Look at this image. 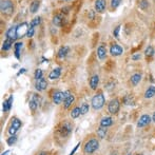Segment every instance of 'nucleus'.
<instances>
[{"instance_id": "f257e3e1", "label": "nucleus", "mask_w": 155, "mask_h": 155, "mask_svg": "<svg viewBox=\"0 0 155 155\" xmlns=\"http://www.w3.org/2000/svg\"><path fill=\"white\" fill-rule=\"evenodd\" d=\"M104 102H106V98L102 92H98L92 97L91 100V106L94 110H100L102 107L104 106Z\"/></svg>"}, {"instance_id": "f03ea898", "label": "nucleus", "mask_w": 155, "mask_h": 155, "mask_svg": "<svg viewBox=\"0 0 155 155\" xmlns=\"http://www.w3.org/2000/svg\"><path fill=\"white\" fill-rule=\"evenodd\" d=\"M99 148V141L97 138H91L84 143V152L86 154H93L94 152H96Z\"/></svg>"}, {"instance_id": "7ed1b4c3", "label": "nucleus", "mask_w": 155, "mask_h": 155, "mask_svg": "<svg viewBox=\"0 0 155 155\" xmlns=\"http://www.w3.org/2000/svg\"><path fill=\"white\" fill-rule=\"evenodd\" d=\"M0 11L4 15H11L14 12V4L11 0H1L0 3Z\"/></svg>"}, {"instance_id": "20e7f679", "label": "nucleus", "mask_w": 155, "mask_h": 155, "mask_svg": "<svg viewBox=\"0 0 155 155\" xmlns=\"http://www.w3.org/2000/svg\"><path fill=\"white\" fill-rule=\"evenodd\" d=\"M22 124H21V120L17 117H13L11 119V124H10V127H8V134L10 135H16V133L19 131V129L21 128Z\"/></svg>"}, {"instance_id": "39448f33", "label": "nucleus", "mask_w": 155, "mask_h": 155, "mask_svg": "<svg viewBox=\"0 0 155 155\" xmlns=\"http://www.w3.org/2000/svg\"><path fill=\"white\" fill-rule=\"evenodd\" d=\"M120 110V101L118 98H113L108 104V112L112 115H115Z\"/></svg>"}, {"instance_id": "423d86ee", "label": "nucleus", "mask_w": 155, "mask_h": 155, "mask_svg": "<svg viewBox=\"0 0 155 155\" xmlns=\"http://www.w3.org/2000/svg\"><path fill=\"white\" fill-rule=\"evenodd\" d=\"M29 23L28 22H22V23H19L18 25L16 27L17 30V37L18 38H22V37L27 36L28 31H29Z\"/></svg>"}, {"instance_id": "0eeeda50", "label": "nucleus", "mask_w": 155, "mask_h": 155, "mask_svg": "<svg viewBox=\"0 0 155 155\" xmlns=\"http://www.w3.org/2000/svg\"><path fill=\"white\" fill-rule=\"evenodd\" d=\"M109 53L111 54L114 57H117V56H120L124 54V48L121 45H117V43H114L110 47V50H109Z\"/></svg>"}, {"instance_id": "6e6552de", "label": "nucleus", "mask_w": 155, "mask_h": 155, "mask_svg": "<svg viewBox=\"0 0 155 155\" xmlns=\"http://www.w3.org/2000/svg\"><path fill=\"white\" fill-rule=\"evenodd\" d=\"M152 118L150 117V115L143 114L139 117L138 121H137V128H143V127H147L151 124Z\"/></svg>"}, {"instance_id": "1a4fd4ad", "label": "nucleus", "mask_w": 155, "mask_h": 155, "mask_svg": "<svg viewBox=\"0 0 155 155\" xmlns=\"http://www.w3.org/2000/svg\"><path fill=\"white\" fill-rule=\"evenodd\" d=\"M94 8H95V12L99 13V14L104 13L107 8V0H96Z\"/></svg>"}, {"instance_id": "9d476101", "label": "nucleus", "mask_w": 155, "mask_h": 155, "mask_svg": "<svg viewBox=\"0 0 155 155\" xmlns=\"http://www.w3.org/2000/svg\"><path fill=\"white\" fill-rule=\"evenodd\" d=\"M48 88V81L45 78H40V79L36 80V82H35V89H36L38 92H42V91H45V89Z\"/></svg>"}, {"instance_id": "9b49d317", "label": "nucleus", "mask_w": 155, "mask_h": 155, "mask_svg": "<svg viewBox=\"0 0 155 155\" xmlns=\"http://www.w3.org/2000/svg\"><path fill=\"white\" fill-rule=\"evenodd\" d=\"M52 99L55 104H60L63 101V92L59 90L54 91L53 95H52Z\"/></svg>"}, {"instance_id": "f8f14e48", "label": "nucleus", "mask_w": 155, "mask_h": 155, "mask_svg": "<svg viewBox=\"0 0 155 155\" xmlns=\"http://www.w3.org/2000/svg\"><path fill=\"white\" fill-rule=\"evenodd\" d=\"M52 22H53V25H55V27H62L65 22V19L61 14H57L53 17Z\"/></svg>"}, {"instance_id": "ddd939ff", "label": "nucleus", "mask_w": 155, "mask_h": 155, "mask_svg": "<svg viewBox=\"0 0 155 155\" xmlns=\"http://www.w3.org/2000/svg\"><path fill=\"white\" fill-rule=\"evenodd\" d=\"M61 68L60 67H57V68H54L49 74V78L51 80H55V79H58L61 75Z\"/></svg>"}, {"instance_id": "4468645a", "label": "nucleus", "mask_w": 155, "mask_h": 155, "mask_svg": "<svg viewBox=\"0 0 155 155\" xmlns=\"http://www.w3.org/2000/svg\"><path fill=\"white\" fill-rule=\"evenodd\" d=\"M107 53H108V51H107L106 45H100L99 47L97 48V57L99 58L100 60L106 59V58H107Z\"/></svg>"}, {"instance_id": "2eb2a0df", "label": "nucleus", "mask_w": 155, "mask_h": 155, "mask_svg": "<svg viewBox=\"0 0 155 155\" xmlns=\"http://www.w3.org/2000/svg\"><path fill=\"white\" fill-rule=\"evenodd\" d=\"M59 132L61 134V136H68L72 132V126L69 123H64L61 128L59 129Z\"/></svg>"}, {"instance_id": "dca6fc26", "label": "nucleus", "mask_w": 155, "mask_h": 155, "mask_svg": "<svg viewBox=\"0 0 155 155\" xmlns=\"http://www.w3.org/2000/svg\"><path fill=\"white\" fill-rule=\"evenodd\" d=\"M5 36L6 38L8 39H12V40H16V39H18V37H17V30H16V27L15 25H13V27H11L10 29L6 31L5 33Z\"/></svg>"}, {"instance_id": "f3484780", "label": "nucleus", "mask_w": 155, "mask_h": 155, "mask_svg": "<svg viewBox=\"0 0 155 155\" xmlns=\"http://www.w3.org/2000/svg\"><path fill=\"white\" fill-rule=\"evenodd\" d=\"M113 123H114V121H113L112 117L104 116V117H102V118L100 119L99 124H100V127H104V128H109V127L112 126Z\"/></svg>"}, {"instance_id": "a211bd4d", "label": "nucleus", "mask_w": 155, "mask_h": 155, "mask_svg": "<svg viewBox=\"0 0 155 155\" xmlns=\"http://www.w3.org/2000/svg\"><path fill=\"white\" fill-rule=\"evenodd\" d=\"M89 84H90V88L92 90H96L99 84V76L98 75H93L92 77L90 78V81H89Z\"/></svg>"}, {"instance_id": "6ab92c4d", "label": "nucleus", "mask_w": 155, "mask_h": 155, "mask_svg": "<svg viewBox=\"0 0 155 155\" xmlns=\"http://www.w3.org/2000/svg\"><path fill=\"white\" fill-rule=\"evenodd\" d=\"M141 81V74L139 73H134L130 78V82L133 87H136L139 82Z\"/></svg>"}, {"instance_id": "aec40b11", "label": "nucleus", "mask_w": 155, "mask_h": 155, "mask_svg": "<svg viewBox=\"0 0 155 155\" xmlns=\"http://www.w3.org/2000/svg\"><path fill=\"white\" fill-rule=\"evenodd\" d=\"M69 52H70V48L67 47V45H63V47H61L59 50H58L57 57L60 58V59H62V58H64L65 56L68 55V53H69Z\"/></svg>"}, {"instance_id": "412c9836", "label": "nucleus", "mask_w": 155, "mask_h": 155, "mask_svg": "<svg viewBox=\"0 0 155 155\" xmlns=\"http://www.w3.org/2000/svg\"><path fill=\"white\" fill-rule=\"evenodd\" d=\"M155 96V86H150L145 92V98L146 99H151Z\"/></svg>"}, {"instance_id": "4be33fe9", "label": "nucleus", "mask_w": 155, "mask_h": 155, "mask_svg": "<svg viewBox=\"0 0 155 155\" xmlns=\"http://www.w3.org/2000/svg\"><path fill=\"white\" fill-rule=\"evenodd\" d=\"M74 100H75V96H74L73 94H71V95H70L69 97L67 98V99L63 100V107H64L65 110H67V109H69L70 107L73 104Z\"/></svg>"}, {"instance_id": "5701e85b", "label": "nucleus", "mask_w": 155, "mask_h": 155, "mask_svg": "<svg viewBox=\"0 0 155 155\" xmlns=\"http://www.w3.org/2000/svg\"><path fill=\"white\" fill-rule=\"evenodd\" d=\"M39 6H40V1L39 0H34L30 5V11H31L32 14L37 13V11L39 10Z\"/></svg>"}, {"instance_id": "b1692460", "label": "nucleus", "mask_w": 155, "mask_h": 155, "mask_svg": "<svg viewBox=\"0 0 155 155\" xmlns=\"http://www.w3.org/2000/svg\"><path fill=\"white\" fill-rule=\"evenodd\" d=\"M81 115V112H80V107H75L74 109H72L71 113H70V116L71 118L73 119H76Z\"/></svg>"}, {"instance_id": "393cba45", "label": "nucleus", "mask_w": 155, "mask_h": 155, "mask_svg": "<svg viewBox=\"0 0 155 155\" xmlns=\"http://www.w3.org/2000/svg\"><path fill=\"white\" fill-rule=\"evenodd\" d=\"M13 42H14V40L6 38L5 40L3 41V43H2V51H8V50L12 48Z\"/></svg>"}, {"instance_id": "a878e982", "label": "nucleus", "mask_w": 155, "mask_h": 155, "mask_svg": "<svg viewBox=\"0 0 155 155\" xmlns=\"http://www.w3.org/2000/svg\"><path fill=\"white\" fill-rule=\"evenodd\" d=\"M96 133H97V136L102 139L107 136V134H108V129L104 128V127H99V128L97 129V132Z\"/></svg>"}, {"instance_id": "bb28decb", "label": "nucleus", "mask_w": 155, "mask_h": 155, "mask_svg": "<svg viewBox=\"0 0 155 155\" xmlns=\"http://www.w3.org/2000/svg\"><path fill=\"white\" fill-rule=\"evenodd\" d=\"M22 42H16L14 45V49H15V57L17 58V59H19L20 58V50L21 48H22Z\"/></svg>"}, {"instance_id": "cd10ccee", "label": "nucleus", "mask_w": 155, "mask_h": 155, "mask_svg": "<svg viewBox=\"0 0 155 155\" xmlns=\"http://www.w3.org/2000/svg\"><path fill=\"white\" fill-rule=\"evenodd\" d=\"M89 111H90V104H87V102H84V104L80 106V112H81V115H86Z\"/></svg>"}, {"instance_id": "c85d7f7f", "label": "nucleus", "mask_w": 155, "mask_h": 155, "mask_svg": "<svg viewBox=\"0 0 155 155\" xmlns=\"http://www.w3.org/2000/svg\"><path fill=\"white\" fill-rule=\"evenodd\" d=\"M155 51H154V48L152 47V45H148L147 48H146L145 50V55L147 56V57H152V56L154 55Z\"/></svg>"}, {"instance_id": "c756f323", "label": "nucleus", "mask_w": 155, "mask_h": 155, "mask_svg": "<svg viewBox=\"0 0 155 155\" xmlns=\"http://www.w3.org/2000/svg\"><path fill=\"white\" fill-rule=\"evenodd\" d=\"M16 141H17L16 135H11V136L6 139V143H8V146H14L15 143H16Z\"/></svg>"}, {"instance_id": "7c9ffc66", "label": "nucleus", "mask_w": 155, "mask_h": 155, "mask_svg": "<svg viewBox=\"0 0 155 155\" xmlns=\"http://www.w3.org/2000/svg\"><path fill=\"white\" fill-rule=\"evenodd\" d=\"M139 8H141V10H147L148 8H149V1L148 0H140V2H139L138 4Z\"/></svg>"}, {"instance_id": "2f4dec72", "label": "nucleus", "mask_w": 155, "mask_h": 155, "mask_svg": "<svg viewBox=\"0 0 155 155\" xmlns=\"http://www.w3.org/2000/svg\"><path fill=\"white\" fill-rule=\"evenodd\" d=\"M42 77H43V72H42V70H41V69H37L36 71H35V73H34L35 80H38V79H40V78H42Z\"/></svg>"}, {"instance_id": "473e14b6", "label": "nucleus", "mask_w": 155, "mask_h": 155, "mask_svg": "<svg viewBox=\"0 0 155 155\" xmlns=\"http://www.w3.org/2000/svg\"><path fill=\"white\" fill-rule=\"evenodd\" d=\"M123 101H124V104H126V106H132V104H133V99H132V97H131L130 95L124 96Z\"/></svg>"}, {"instance_id": "72a5a7b5", "label": "nucleus", "mask_w": 155, "mask_h": 155, "mask_svg": "<svg viewBox=\"0 0 155 155\" xmlns=\"http://www.w3.org/2000/svg\"><path fill=\"white\" fill-rule=\"evenodd\" d=\"M40 22H41V18L40 17H35L34 19H33V20L31 21V23H30V25H32V27H38L39 25H40Z\"/></svg>"}, {"instance_id": "f704fd0d", "label": "nucleus", "mask_w": 155, "mask_h": 155, "mask_svg": "<svg viewBox=\"0 0 155 155\" xmlns=\"http://www.w3.org/2000/svg\"><path fill=\"white\" fill-rule=\"evenodd\" d=\"M29 107H30V109H31V111L33 113H35L36 112V110H37V108H38V104H36L35 101H33V100L31 99L29 101Z\"/></svg>"}, {"instance_id": "c9c22d12", "label": "nucleus", "mask_w": 155, "mask_h": 155, "mask_svg": "<svg viewBox=\"0 0 155 155\" xmlns=\"http://www.w3.org/2000/svg\"><path fill=\"white\" fill-rule=\"evenodd\" d=\"M121 1H123V0H111V8H112V10L117 8Z\"/></svg>"}, {"instance_id": "e433bc0d", "label": "nucleus", "mask_w": 155, "mask_h": 155, "mask_svg": "<svg viewBox=\"0 0 155 155\" xmlns=\"http://www.w3.org/2000/svg\"><path fill=\"white\" fill-rule=\"evenodd\" d=\"M32 100H33V101H35L39 106V104H40V102H41V97L38 95V94H33V95H32Z\"/></svg>"}, {"instance_id": "4c0bfd02", "label": "nucleus", "mask_w": 155, "mask_h": 155, "mask_svg": "<svg viewBox=\"0 0 155 155\" xmlns=\"http://www.w3.org/2000/svg\"><path fill=\"white\" fill-rule=\"evenodd\" d=\"M120 28H121L120 25H117V27L113 30V36H114L115 38H117V39L119 38V32H120Z\"/></svg>"}, {"instance_id": "58836bf2", "label": "nucleus", "mask_w": 155, "mask_h": 155, "mask_svg": "<svg viewBox=\"0 0 155 155\" xmlns=\"http://www.w3.org/2000/svg\"><path fill=\"white\" fill-rule=\"evenodd\" d=\"M34 33H35V28L32 27L31 25H30L29 27V31H28V34H27V37H29V38H31V37L34 36Z\"/></svg>"}, {"instance_id": "ea45409f", "label": "nucleus", "mask_w": 155, "mask_h": 155, "mask_svg": "<svg viewBox=\"0 0 155 155\" xmlns=\"http://www.w3.org/2000/svg\"><path fill=\"white\" fill-rule=\"evenodd\" d=\"M141 58V54L140 53H135L133 54L132 56H131V59L133 60V61H137V60H139Z\"/></svg>"}, {"instance_id": "a19ab883", "label": "nucleus", "mask_w": 155, "mask_h": 155, "mask_svg": "<svg viewBox=\"0 0 155 155\" xmlns=\"http://www.w3.org/2000/svg\"><path fill=\"white\" fill-rule=\"evenodd\" d=\"M80 145H81V143H78L77 145H76L75 147H74V149L71 151V153H70V155H74V154H75V152L77 151V149H78V148H79V146H80Z\"/></svg>"}, {"instance_id": "79ce46f5", "label": "nucleus", "mask_w": 155, "mask_h": 155, "mask_svg": "<svg viewBox=\"0 0 155 155\" xmlns=\"http://www.w3.org/2000/svg\"><path fill=\"white\" fill-rule=\"evenodd\" d=\"M25 72H27V70L25 69V68H23V69H21L20 71L18 72V73H17V76H20L21 74H23V73H25Z\"/></svg>"}, {"instance_id": "37998d69", "label": "nucleus", "mask_w": 155, "mask_h": 155, "mask_svg": "<svg viewBox=\"0 0 155 155\" xmlns=\"http://www.w3.org/2000/svg\"><path fill=\"white\" fill-rule=\"evenodd\" d=\"M152 121L155 123V112L153 113V115H152Z\"/></svg>"}, {"instance_id": "c03bdc74", "label": "nucleus", "mask_w": 155, "mask_h": 155, "mask_svg": "<svg viewBox=\"0 0 155 155\" xmlns=\"http://www.w3.org/2000/svg\"><path fill=\"white\" fill-rule=\"evenodd\" d=\"M8 153H10V151H8V150H6V151H4L1 155H8Z\"/></svg>"}, {"instance_id": "a18cd8bd", "label": "nucleus", "mask_w": 155, "mask_h": 155, "mask_svg": "<svg viewBox=\"0 0 155 155\" xmlns=\"http://www.w3.org/2000/svg\"><path fill=\"white\" fill-rule=\"evenodd\" d=\"M38 155H48V153H47V152H40Z\"/></svg>"}, {"instance_id": "49530a36", "label": "nucleus", "mask_w": 155, "mask_h": 155, "mask_svg": "<svg viewBox=\"0 0 155 155\" xmlns=\"http://www.w3.org/2000/svg\"><path fill=\"white\" fill-rule=\"evenodd\" d=\"M136 155H143V154H141V153H138V154H136Z\"/></svg>"}, {"instance_id": "de8ad7c7", "label": "nucleus", "mask_w": 155, "mask_h": 155, "mask_svg": "<svg viewBox=\"0 0 155 155\" xmlns=\"http://www.w3.org/2000/svg\"><path fill=\"white\" fill-rule=\"evenodd\" d=\"M128 155H132V154H131V153H129V154H128Z\"/></svg>"}, {"instance_id": "09e8293b", "label": "nucleus", "mask_w": 155, "mask_h": 155, "mask_svg": "<svg viewBox=\"0 0 155 155\" xmlns=\"http://www.w3.org/2000/svg\"><path fill=\"white\" fill-rule=\"evenodd\" d=\"M111 155H116V154H111Z\"/></svg>"}]
</instances>
